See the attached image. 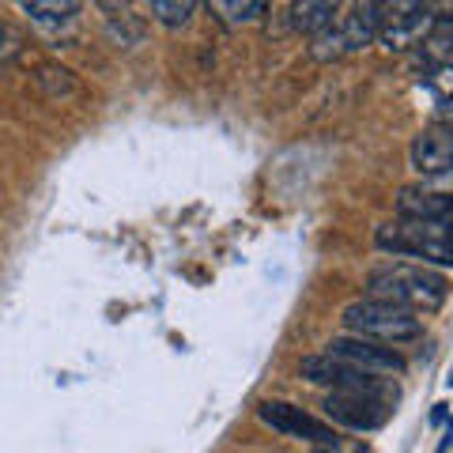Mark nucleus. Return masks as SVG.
I'll list each match as a JSON object with an SVG mask.
<instances>
[{
    "mask_svg": "<svg viewBox=\"0 0 453 453\" xmlns=\"http://www.w3.org/2000/svg\"><path fill=\"white\" fill-rule=\"evenodd\" d=\"M366 299L393 303L401 310H412V314H431L449 299V280L427 265L386 261L374 265L366 276Z\"/></svg>",
    "mask_w": 453,
    "mask_h": 453,
    "instance_id": "1",
    "label": "nucleus"
},
{
    "mask_svg": "<svg viewBox=\"0 0 453 453\" xmlns=\"http://www.w3.org/2000/svg\"><path fill=\"white\" fill-rule=\"evenodd\" d=\"M374 250L389 253V257H412V265L453 268V223H381L374 231Z\"/></svg>",
    "mask_w": 453,
    "mask_h": 453,
    "instance_id": "2",
    "label": "nucleus"
},
{
    "mask_svg": "<svg viewBox=\"0 0 453 453\" xmlns=\"http://www.w3.org/2000/svg\"><path fill=\"white\" fill-rule=\"evenodd\" d=\"M344 329L351 336H363V340H378L386 348H401V344H412V340L423 336V318L412 314V310H401L393 303H381V299H356L344 306Z\"/></svg>",
    "mask_w": 453,
    "mask_h": 453,
    "instance_id": "3",
    "label": "nucleus"
},
{
    "mask_svg": "<svg viewBox=\"0 0 453 453\" xmlns=\"http://www.w3.org/2000/svg\"><path fill=\"white\" fill-rule=\"evenodd\" d=\"M381 19H386V4H356L344 19H336L329 31L310 38V57H314V61H340V57H348V53L366 50L371 42H378Z\"/></svg>",
    "mask_w": 453,
    "mask_h": 453,
    "instance_id": "4",
    "label": "nucleus"
},
{
    "mask_svg": "<svg viewBox=\"0 0 453 453\" xmlns=\"http://www.w3.org/2000/svg\"><path fill=\"white\" fill-rule=\"evenodd\" d=\"M299 378H306L310 386H325L329 393H366V396L393 401V386L386 378L363 374V371H356V366L340 363L333 356H306L299 363Z\"/></svg>",
    "mask_w": 453,
    "mask_h": 453,
    "instance_id": "5",
    "label": "nucleus"
},
{
    "mask_svg": "<svg viewBox=\"0 0 453 453\" xmlns=\"http://www.w3.org/2000/svg\"><path fill=\"white\" fill-rule=\"evenodd\" d=\"M438 23V8L431 4H386V19L378 31V46L389 53L419 50Z\"/></svg>",
    "mask_w": 453,
    "mask_h": 453,
    "instance_id": "6",
    "label": "nucleus"
},
{
    "mask_svg": "<svg viewBox=\"0 0 453 453\" xmlns=\"http://www.w3.org/2000/svg\"><path fill=\"white\" fill-rule=\"evenodd\" d=\"M257 419L265 427H273L283 438H303L310 446H336L340 434L333 431V423H325L318 416H310L306 408L291 404V401H261L257 404Z\"/></svg>",
    "mask_w": 453,
    "mask_h": 453,
    "instance_id": "7",
    "label": "nucleus"
},
{
    "mask_svg": "<svg viewBox=\"0 0 453 453\" xmlns=\"http://www.w3.org/2000/svg\"><path fill=\"white\" fill-rule=\"evenodd\" d=\"M321 412L329 423H336V427L371 434V431H381L389 423L393 404L381 401V396H366V393H329L321 401Z\"/></svg>",
    "mask_w": 453,
    "mask_h": 453,
    "instance_id": "8",
    "label": "nucleus"
},
{
    "mask_svg": "<svg viewBox=\"0 0 453 453\" xmlns=\"http://www.w3.org/2000/svg\"><path fill=\"white\" fill-rule=\"evenodd\" d=\"M325 356H333V359L356 366L363 374H374V378L404 371V356L396 348H386V344H378V340H363V336H351V333L333 336Z\"/></svg>",
    "mask_w": 453,
    "mask_h": 453,
    "instance_id": "9",
    "label": "nucleus"
},
{
    "mask_svg": "<svg viewBox=\"0 0 453 453\" xmlns=\"http://www.w3.org/2000/svg\"><path fill=\"white\" fill-rule=\"evenodd\" d=\"M408 159H412V170L419 178L453 181V129H446V125L423 129L408 148Z\"/></svg>",
    "mask_w": 453,
    "mask_h": 453,
    "instance_id": "10",
    "label": "nucleus"
},
{
    "mask_svg": "<svg viewBox=\"0 0 453 453\" xmlns=\"http://www.w3.org/2000/svg\"><path fill=\"white\" fill-rule=\"evenodd\" d=\"M396 216L401 219H416V223H453V193H438V189H401L396 196Z\"/></svg>",
    "mask_w": 453,
    "mask_h": 453,
    "instance_id": "11",
    "label": "nucleus"
},
{
    "mask_svg": "<svg viewBox=\"0 0 453 453\" xmlns=\"http://www.w3.org/2000/svg\"><path fill=\"white\" fill-rule=\"evenodd\" d=\"M336 4H329V0H306V4H291L288 8V23H291V31H299V35H310V38H318L321 31H329V27L336 23Z\"/></svg>",
    "mask_w": 453,
    "mask_h": 453,
    "instance_id": "12",
    "label": "nucleus"
},
{
    "mask_svg": "<svg viewBox=\"0 0 453 453\" xmlns=\"http://www.w3.org/2000/svg\"><path fill=\"white\" fill-rule=\"evenodd\" d=\"M416 61L431 68H442V65H453V16H438L434 31L427 35V42L416 50Z\"/></svg>",
    "mask_w": 453,
    "mask_h": 453,
    "instance_id": "13",
    "label": "nucleus"
},
{
    "mask_svg": "<svg viewBox=\"0 0 453 453\" xmlns=\"http://www.w3.org/2000/svg\"><path fill=\"white\" fill-rule=\"evenodd\" d=\"M27 16H31V23H38V27H46V31H57V27H68L76 19V12H80V4H73V0H65V4H46V0H31V4H19Z\"/></svg>",
    "mask_w": 453,
    "mask_h": 453,
    "instance_id": "14",
    "label": "nucleus"
},
{
    "mask_svg": "<svg viewBox=\"0 0 453 453\" xmlns=\"http://www.w3.org/2000/svg\"><path fill=\"white\" fill-rule=\"evenodd\" d=\"M427 91L434 95V106H438L442 125H453V65L431 68L427 73Z\"/></svg>",
    "mask_w": 453,
    "mask_h": 453,
    "instance_id": "15",
    "label": "nucleus"
},
{
    "mask_svg": "<svg viewBox=\"0 0 453 453\" xmlns=\"http://www.w3.org/2000/svg\"><path fill=\"white\" fill-rule=\"evenodd\" d=\"M211 12H219L223 23L238 27V23H253L257 16H265L268 8L261 4V0H216V4H211Z\"/></svg>",
    "mask_w": 453,
    "mask_h": 453,
    "instance_id": "16",
    "label": "nucleus"
},
{
    "mask_svg": "<svg viewBox=\"0 0 453 453\" xmlns=\"http://www.w3.org/2000/svg\"><path fill=\"white\" fill-rule=\"evenodd\" d=\"M193 16H196L193 0H155L151 4V19L163 27H186Z\"/></svg>",
    "mask_w": 453,
    "mask_h": 453,
    "instance_id": "17",
    "label": "nucleus"
},
{
    "mask_svg": "<svg viewBox=\"0 0 453 453\" xmlns=\"http://www.w3.org/2000/svg\"><path fill=\"white\" fill-rule=\"evenodd\" d=\"M106 31H110V38L118 42V46H125V50H133V46H140V42H144V27H140V19L133 16V12L110 16V19H106Z\"/></svg>",
    "mask_w": 453,
    "mask_h": 453,
    "instance_id": "18",
    "label": "nucleus"
},
{
    "mask_svg": "<svg viewBox=\"0 0 453 453\" xmlns=\"http://www.w3.org/2000/svg\"><path fill=\"white\" fill-rule=\"evenodd\" d=\"M310 453H356V449H348L344 442H336V446H314Z\"/></svg>",
    "mask_w": 453,
    "mask_h": 453,
    "instance_id": "19",
    "label": "nucleus"
},
{
    "mask_svg": "<svg viewBox=\"0 0 453 453\" xmlns=\"http://www.w3.org/2000/svg\"><path fill=\"white\" fill-rule=\"evenodd\" d=\"M446 129H453V125H446Z\"/></svg>",
    "mask_w": 453,
    "mask_h": 453,
    "instance_id": "20",
    "label": "nucleus"
}]
</instances>
